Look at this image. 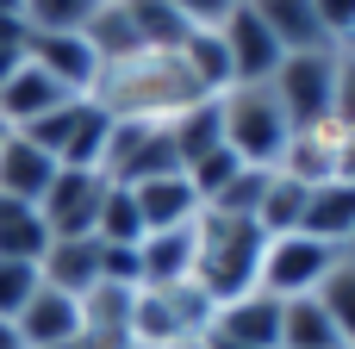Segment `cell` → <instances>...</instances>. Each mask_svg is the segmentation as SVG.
I'll return each mask as SVG.
<instances>
[{"label":"cell","mask_w":355,"mask_h":349,"mask_svg":"<svg viewBox=\"0 0 355 349\" xmlns=\"http://www.w3.org/2000/svg\"><path fill=\"white\" fill-rule=\"evenodd\" d=\"M94 106H106L112 119H144V125H168L175 112H187L193 100H212L193 69L181 62V50H137L125 62H106L94 94Z\"/></svg>","instance_id":"cell-1"},{"label":"cell","mask_w":355,"mask_h":349,"mask_svg":"<svg viewBox=\"0 0 355 349\" xmlns=\"http://www.w3.org/2000/svg\"><path fill=\"white\" fill-rule=\"evenodd\" d=\"M262 225L256 219H225V212H200V262H193V287L225 306V300H243L256 293L262 281Z\"/></svg>","instance_id":"cell-2"},{"label":"cell","mask_w":355,"mask_h":349,"mask_svg":"<svg viewBox=\"0 0 355 349\" xmlns=\"http://www.w3.org/2000/svg\"><path fill=\"white\" fill-rule=\"evenodd\" d=\"M218 119H225V150L243 162V169H281L287 144H293V125L275 100V87H225L218 94Z\"/></svg>","instance_id":"cell-3"},{"label":"cell","mask_w":355,"mask_h":349,"mask_svg":"<svg viewBox=\"0 0 355 349\" xmlns=\"http://www.w3.org/2000/svg\"><path fill=\"white\" fill-rule=\"evenodd\" d=\"M337 256H343V250H331V244H318V237H306V231L268 237L256 293H268V300H312V293L324 287V275L337 269Z\"/></svg>","instance_id":"cell-4"},{"label":"cell","mask_w":355,"mask_h":349,"mask_svg":"<svg viewBox=\"0 0 355 349\" xmlns=\"http://www.w3.org/2000/svg\"><path fill=\"white\" fill-rule=\"evenodd\" d=\"M331 81H337V50H306V56H281L268 87H275L293 131H324L331 125Z\"/></svg>","instance_id":"cell-5"},{"label":"cell","mask_w":355,"mask_h":349,"mask_svg":"<svg viewBox=\"0 0 355 349\" xmlns=\"http://www.w3.org/2000/svg\"><path fill=\"white\" fill-rule=\"evenodd\" d=\"M100 175L119 181V187H137V181H156V175H181V156H175V144H168L162 125L112 119V137H106Z\"/></svg>","instance_id":"cell-6"},{"label":"cell","mask_w":355,"mask_h":349,"mask_svg":"<svg viewBox=\"0 0 355 349\" xmlns=\"http://www.w3.org/2000/svg\"><path fill=\"white\" fill-rule=\"evenodd\" d=\"M106 175L100 169H56V181L44 187L37 200V219L50 237H94V219H100V200H106Z\"/></svg>","instance_id":"cell-7"},{"label":"cell","mask_w":355,"mask_h":349,"mask_svg":"<svg viewBox=\"0 0 355 349\" xmlns=\"http://www.w3.org/2000/svg\"><path fill=\"white\" fill-rule=\"evenodd\" d=\"M218 37H225V56H231V87H262V81H275V69H281V44L268 37L262 19L250 12V0H237V6L225 12Z\"/></svg>","instance_id":"cell-8"},{"label":"cell","mask_w":355,"mask_h":349,"mask_svg":"<svg viewBox=\"0 0 355 349\" xmlns=\"http://www.w3.org/2000/svg\"><path fill=\"white\" fill-rule=\"evenodd\" d=\"M25 62H37L62 94H94V81H100V56L81 31H37L25 44Z\"/></svg>","instance_id":"cell-9"},{"label":"cell","mask_w":355,"mask_h":349,"mask_svg":"<svg viewBox=\"0 0 355 349\" xmlns=\"http://www.w3.org/2000/svg\"><path fill=\"white\" fill-rule=\"evenodd\" d=\"M12 331H19V343H25V349L75 343V337H81V300H69V293H56V287H44V281H37V293L19 306Z\"/></svg>","instance_id":"cell-10"},{"label":"cell","mask_w":355,"mask_h":349,"mask_svg":"<svg viewBox=\"0 0 355 349\" xmlns=\"http://www.w3.org/2000/svg\"><path fill=\"white\" fill-rule=\"evenodd\" d=\"M193 262H200V219L193 225H175V231H150L137 244L144 287H187L193 281Z\"/></svg>","instance_id":"cell-11"},{"label":"cell","mask_w":355,"mask_h":349,"mask_svg":"<svg viewBox=\"0 0 355 349\" xmlns=\"http://www.w3.org/2000/svg\"><path fill=\"white\" fill-rule=\"evenodd\" d=\"M37 281L69 300H87L100 287V237H50V250L37 256Z\"/></svg>","instance_id":"cell-12"},{"label":"cell","mask_w":355,"mask_h":349,"mask_svg":"<svg viewBox=\"0 0 355 349\" xmlns=\"http://www.w3.org/2000/svg\"><path fill=\"white\" fill-rule=\"evenodd\" d=\"M206 331L225 337V343H243V349H281V300H268V293L225 300Z\"/></svg>","instance_id":"cell-13"},{"label":"cell","mask_w":355,"mask_h":349,"mask_svg":"<svg viewBox=\"0 0 355 349\" xmlns=\"http://www.w3.org/2000/svg\"><path fill=\"white\" fill-rule=\"evenodd\" d=\"M250 12L268 25V37L281 44V56H306V50H337L318 25L312 0H250Z\"/></svg>","instance_id":"cell-14"},{"label":"cell","mask_w":355,"mask_h":349,"mask_svg":"<svg viewBox=\"0 0 355 349\" xmlns=\"http://www.w3.org/2000/svg\"><path fill=\"white\" fill-rule=\"evenodd\" d=\"M131 200H137V212H144V237H150V231L193 225V219L206 212L187 175H156V181H137V187H131Z\"/></svg>","instance_id":"cell-15"},{"label":"cell","mask_w":355,"mask_h":349,"mask_svg":"<svg viewBox=\"0 0 355 349\" xmlns=\"http://www.w3.org/2000/svg\"><path fill=\"white\" fill-rule=\"evenodd\" d=\"M50 181H56V156H44L31 137L6 131V144H0V200H25V206H37Z\"/></svg>","instance_id":"cell-16"},{"label":"cell","mask_w":355,"mask_h":349,"mask_svg":"<svg viewBox=\"0 0 355 349\" xmlns=\"http://www.w3.org/2000/svg\"><path fill=\"white\" fill-rule=\"evenodd\" d=\"M300 231L318 237V244H331V250H349V237H355V181H337V175L318 181V187L306 194Z\"/></svg>","instance_id":"cell-17"},{"label":"cell","mask_w":355,"mask_h":349,"mask_svg":"<svg viewBox=\"0 0 355 349\" xmlns=\"http://www.w3.org/2000/svg\"><path fill=\"white\" fill-rule=\"evenodd\" d=\"M62 100H75V94H62L37 62H25V69H12V75L0 81V125H6V131H25L31 119H44V112L62 106Z\"/></svg>","instance_id":"cell-18"},{"label":"cell","mask_w":355,"mask_h":349,"mask_svg":"<svg viewBox=\"0 0 355 349\" xmlns=\"http://www.w3.org/2000/svg\"><path fill=\"white\" fill-rule=\"evenodd\" d=\"M131 293L137 287H94L81 300V343L87 349H131Z\"/></svg>","instance_id":"cell-19"},{"label":"cell","mask_w":355,"mask_h":349,"mask_svg":"<svg viewBox=\"0 0 355 349\" xmlns=\"http://www.w3.org/2000/svg\"><path fill=\"white\" fill-rule=\"evenodd\" d=\"M162 131H168V144H175L181 169H193L200 156H212V150L225 144V119H218V100H193V106H187V112H175Z\"/></svg>","instance_id":"cell-20"},{"label":"cell","mask_w":355,"mask_h":349,"mask_svg":"<svg viewBox=\"0 0 355 349\" xmlns=\"http://www.w3.org/2000/svg\"><path fill=\"white\" fill-rule=\"evenodd\" d=\"M119 6H125V19H131V31H137L144 50H181L193 37V25L168 0H119Z\"/></svg>","instance_id":"cell-21"},{"label":"cell","mask_w":355,"mask_h":349,"mask_svg":"<svg viewBox=\"0 0 355 349\" xmlns=\"http://www.w3.org/2000/svg\"><path fill=\"white\" fill-rule=\"evenodd\" d=\"M306 181H293V175H268V187H262V206H256V225H262V237H287V231H300V219H306Z\"/></svg>","instance_id":"cell-22"},{"label":"cell","mask_w":355,"mask_h":349,"mask_svg":"<svg viewBox=\"0 0 355 349\" xmlns=\"http://www.w3.org/2000/svg\"><path fill=\"white\" fill-rule=\"evenodd\" d=\"M44 250H50V231H44L37 206L0 200V256H6V262H37Z\"/></svg>","instance_id":"cell-23"},{"label":"cell","mask_w":355,"mask_h":349,"mask_svg":"<svg viewBox=\"0 0 355 349\" xmlns=\"http://www.w3.org/2000/svg\"><path fill=\"white\" fill-rule=\"evenodd\" d=\"M281 349H343L331 312L318 306V293L312 300H281Z\"/></svg>","instance_id":"cell-24"},{"label":"cell","mask_w":355,"mask_h":349,"mask_svg":"<svg viewBox=\"0 0 355 349\" xmlns=\"http://www.w3.org/2000/svg\"><path fill=\"white\" fill-rule=\"evenodd\" d=\"M181 62L193 69V81H200L212 100L231 87V56H225V37H218V31H193V37L181 44Z\"/></svg>","instance_id":"cell-25"},{"label":"cell","mask_w":355,"mask_h":349,"mask_svg":"<svg viewBox=\"0 0 355 349\" xmlns=\"http://www.w3.org/2000/svg\"><path fill=\"white\" fill-rule=\"evenodd\" d=\"M100 6L106 0H19V19L31 25V37L37 31H87Z\"/></svg>","instance_id":"cell-26"},{"label":"cell","mask_w":355,"mask_h":349,"mask_svg":"<svg viewBox=\"0 0 355 349\" xmlns=\"http://www.w3.org/2000/svg\"><path fill=\"white\" fill-rule=\"evenodd\" d=\"M318 306L331 312V325H337V343L355 349V262H349V256H337V269L324 275V287H318Z\"/></svg>","instance_id":"cell-27"},{"label":"cell","mask_w":355,"mask_h":349,"mask_svg":"<svg viewBox=\"0 0 355 349\" xmlns=\"http://www.w3.org/2000/svg\"><path fill=\"white\" fill-rule=\"evenodd\" d=\"M94 237L100 244H144V212H137V200H131V187H106V200H100V219H94Z\"/></svg>","instance_id":"cell-28"},{"label":"cell","mask_w":355,"mask_h":349,"mask_svg":"<svg viewBox=\"0 0 355 349\" xmlns=\"http://www.w3.org/2000/svg\"><path fill=\"white\" fill-rule=\"evenodd\" d=\"M81 112H87V94H75V100H62V106H50L44 119H31L19 137H31L44 156H62V144L75 137V125H81Z\"/></svg>","instance_id":"cell-29"},{"label":"cell","mask_w":355,"mask_h":349,"mask_svg":"<svg viewBox=\"0 0 355 349\" xmlns=\"http://www.w3.org/2000/svg\"><path fill=\"white\" fill-rule=\"evenodd\" d=\"M237 169H243V162H237V156H231V150L218 144L212 156H200V162H193V169H181V175L193 181V194H200V206H212V200H218V194H225V187L237 181Z\"/></svg>","instance_id":"cell-30"},{"label":"cell","mask_w":355,"mask_h":349,"mask_svg":"<svg viewBox=\"0 0 355 349\" xmlns=\"http://www.w3.org/2000/svg\"><path fill=\"white\" fill-rule=\"evenodd\" d=\"M37 293V262H6L0 256V318H19V306Z\"/></svg>","instance_id":"cell-31"},{"label":"cell","mask_w":355,"mask_h":349,"mask_svg":"<svg viewBox=\"0 0 355 349\" xmlns=\"http://www.w3.org/2000/svg\"><path fill=\"white\" fill-rule=\"evenodd\" d=\"M331 125L355 131V50H337V81H331Z\"/></svg>","instance_id":"cell-32"},{"label":"cell","mask_w":355,"mask_h":349,"mask_svg":"<svg viewBox=\"0 0 355 349\" xmlns=\"http://www.w3.org/2000/svg\"><path fill=\"white\" fill-rule=\"evenodd\" d=\"M312 6H318V25H324V37L343 50V44L355 37V0H312Z\"/></svg>","instance_id":"cell-33"},{"label":"cell","mask_w":355,"mask_h":349,"mask_svg":"<svg viewBox=\"0 0 355 349\" xmlns=\"http://www.w3.org/2000/svg\"><path fill=\"white\" fill-rule=\"evenodd\" d=\"M168 6H175L193 31H218V25H225V12H231L237 0H168Z\"/></svg>","instance_id":"cell-34"},{"label":"cell","mask_w":355,"mask_h":349,"mask_svg":"<svg viewBox=\"0 0 355 349\" xmlns=\"http://www.w3.org/2000/svg\"><path fill=\"white\" fill-rule=\"evenodd\" d=\"M0 44H12V50H25V44H31V25H25L19 12H0Z\"/></svg>","instance_id":"cell-35"},{"label":"cell","mask_w":355,"mask_h":349,"mask_svg":"<svg viewBox=\"0 0 355 349\" xmlns=\"http://www.w3.org/2000/svg\"><path fill=\"white\" fill-rule=\"evenodd\" d=\"M337 181H355V131H337Z\"/></svg>","instance_id":"cell-36"},{"label":"cell","mask_w":355,"mask_h":349,"mask_svg":"<svg viewBox=\"0 0 355 349\" xmlns=\"http://www.w3.org/2000/svg\"><path fill=\"white\" fill-rule=\"evenodd\" d=\"M12 69H25V50H12V44H0V81H6Z\"/></svg>","instance_id":"cell-37"},{"label":"cell","mask_w":355,"mask_h":349,"mask_svg":"<svg viewBox=\"0 0 355 349\" xmlns=\"http://www.w3.org/2000/svg\"><path fill=\"white\" fill-rule=\"evenodd\" d=\"M0 349H25V343H19V331H12V318H0Z\"/></svg>","instance_id":"cell-38"},{"label":"cell","mask_w":355,"mask_h":349,"mask_svg":"<svg viewBox=\"0 0 355 349\" xmlns=\"http://www.w3.org/2000/svg\"><path fill=\"white\" fill-rule=\"evenodd\" d=\"M175 349H206V337H187V343H175Z\"/></svg>","instance_id":"cell-39"},{"label":"cell","mask_w":355,"mask_h":349,"mask_svg":"<svg viewBox=\"0 0 355 349\" xmlns=\"http://www.w3.org/2000/svg\"><path fill=\"white\" fill-rule=\"evenodd\" d=\"M0 12H19V0H0Z\"/></svg>","instance_id":"cell-40"},{"label":"cell","mask_w":355,"mask_h":349,"mask_svg":"<svg viewBox=\"0 0 355 349\" xmlns=\"http://www.w3.org/2000/svg\"><path fill=\"white\" fill-rule=\"evenodd\" d=\"M56 349H87V343H81V337H75V343H56Z\"/></svg>","instance_id":"cell-41"},{"label":"cell","mask_w":355,"mask_h":349,"mask_svg":"<svg viewBox=\"0 0 355 349\" xmlns=\"http://www.w3.org/2000/svg\"><path fill=\"white\" fill-rule=\"evenodd\" d=\"M343 256H349V262H355V237H349V250H343Z\"/></svg>","instance_id":"cell-42"},{"label":"cell","mask_w":355,"mask_h":349,"mask_svg":"<svg viewBox=\"0 0 355 349\" xmlns=\"http://www.w3.org/2000/svg\"><path fill=\"white\" fill-rule=\"evenodd\" d=\"M0 144H6V125H0Z\"/></svg>","instance_id":"cell-43"},{"label":"cell","mask_w":355,"mask_h":349,"mask_svg":"<svg viewBox=\"0 0 355 349\" xmlns=\"http://www.w3.org/2000/svg\"><path fill=\"white\" fill-rule=\"evenodd\" d=\"M343 50H355V37H349V44H343Z\"/></svg>","instance_id":"cell-44"}]
</instances>
